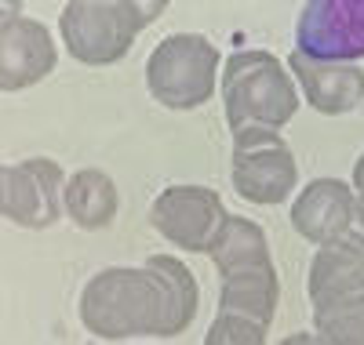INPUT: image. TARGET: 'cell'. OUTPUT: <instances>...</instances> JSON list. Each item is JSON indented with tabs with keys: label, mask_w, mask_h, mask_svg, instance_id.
I'll list each match as a JSON object with an SVG mask.
<instances>
[{
	"label": "cell",
	"mask_w": 364,
	"mask_h": 345,
	"mask_svg": "<svg viewBox=\"0 0 364 345\" xmlns=\"http://www.w3.org/2000/svg\"><path fill=\"white\" fill-rule=\"evenodd\" d=\"M200 305L197 276L171 255H149L142 265H109L80 291V324L106 341L124 338H175Z\"/></svg>",
	"instance_id": "1"
},
{
	"label": "cell",
	"mask_w": 364,
	"mask_h": 345,
	"mask_svg": "<svg viewBox=\"0 0 364 345\" xmlns=\"http://www.w3.org/2000/svg\"><path fill=\"white\" fill-rule=\"evenodd\" d=\"M211 262L219 273V312L215 317L252 320L269 331L281 302V276L269 255V240L259 222L245 214H230L219 243L211 247Z\"/></svg>",
	"instance_id": "2"
},
{
	"label": "cell",
	"mask_w": 364,
	"mask_h": 345,
	"mask_svg": "<svg viewBox=\"0 0 364 345\" xmlns=\"http://www.w3.org/2000/svg\"><path fill=\"white\" fill-rule=\"evenodd\" d=\"M223 109L233 142H248L266 131H281L299 113V87L291 70L281 66L277 55L248 48L223 62Z\"/></svg>",
	"instance_id": "3"
},
{
	"label": "cell",
	"mask_w": 364,
	"mask_h": 345,
	"mask_svg": "<svg viewBox=\"0 0 364 345\" xmlns=\"http://www.w3.org/2000/svg\"><path fill=\"white\" fill-rule=\"evenodd\" d=\"M314 331L324 345H364V247L353 236L321 243L306 273Z\"/></svg>",
	"instance_id": "4"
},
{
	"label": "cell",
	"mask_w": 364,
	"mask_h": 345,
	"mask_svg": "<svg viewBox=\"0 0 364 345\" xmlns=\"http://www.w3.org/2000/svg\"><path fill=\"white\" fill-rule=\"evenodd\" d=\"M164 11L168 0H70L58 15V33L80 66H113Z\"/></svg>",
	"instance_id": "5"
},
{
	"label": "cell",
	"mask_w": 364,
	"mask_h": 345,
	"mask_svg": "<svg viewBox=\"0 0 364 345\" xmlns=\"http://www.w3.org/2000/svg\"><path fill=\"white\" fill-rule=\"evenodd\" d=\"M219 48L204 33H171L146 58V87L164 109H200L215 99Z\"/></svg>",
	"instance_id": "6"
},
{
	"label": "cell",
	"mask_w": 364,
	"mask_h": 345,
	"mask_svg": "<svg viewBox=\"0 0 364 345\" xmlns=\"http://www.w3.org/2000/svg\"><path fill=\"white\" fill-rule=\"evenodd\" d=\"M66 171L51 156L0 168V214L22 229H48L66 211Z\"/></svg>",
	"instance_id": "7"
},
{
	"label": "cell",
	"mask_w": 364,
	"mask_h": 345,
	"mask_svg": "<svg viewBox=\"0 0 364 345\" xmlns=\"http://www.w3.org/2000/svg\"><path fill=\"white\" fill-rule=\"evenodd\" d=\"M226 218L223 197L208 185H168L149 204V226L190 255H211Z\"/></svg>",
	"instance_id": "8"
},
{
	"label": "cell",
	"mask_w": 364,
	"mask_h": 345,
	"mask_svg": "<svg viewBox=\"0 0 364 345\" xmlns=\"http://www.w3.org/2000/svg\"><path fill=\"white\" fill-rule=\"evenodd\" d=\"M230 182L240 200L248 204H284L299 182L295 156L281 131H266L248 142H233V160H230Z\"/></svg>",
	"instance_id": "9"
},
{
	"label": "cell",
	"mask_w": 364,
	"mask_h": 345,
	"mask_svg": "<svg viewBox=\"0 0 364 345\" xmlns=\"http://www.w3.org/2000/svg\"><path fill=\"white\" fill-rule=\"evenodd\" d=\"M295 51L314 62L364 58V0H306L295 22Z\"/></svg>",
	"instance_id": "10"
},
{
	"label": "cell",
	"mask_w": 364,
	"mask_h": 345,
	"mask_svg": "<svg viewBox=\"0 0 364 345\" xmlns=\"http://www.w3.org/2000/svg\"><path fill=\"white\" fill-rule=\"evenodd\" d=\"M353 185H346L343 178H314L291 204L295 233L317 247L353 236Z\"/></svg>",
	"instance_id": "11"
},
{
	"label": "cell",
	"mask_w": 364,
	"mask_h": 345,
	"mask_svg": "<svg viewBox=\"0 0 364 345\" xmlns=\"http://www.w3.org/2000/svg\"><path fill=\"white\" fill-rule=\"evenodd\" d=\"M58 62L55 40L37 18H15L0 26V91H26L44 80Z\"/></svg>",
	"instance_id": "12"
},
{
	"label": "cell",
	"mask_w": 364,
	"mask_h": 345,
	"mask_svg": "<svg viewBox=\"0 0 364 345\" xmlns=\"http://www.w3.org/2000/svg\"><path fill=\"white\" fill-rule=\"evenodd\" d=\"M288 70L299 80L306 102L324 116L353 113L364 102V70L357 62H314L302 51H291Z\"/></svg>",
	"instance_id": "13"
},
{
	"label": "cell",
	"mask_w": 364,
	"mask_h": 345,
	"mask_svg": "<svg viewBox=\"0 0 364 345\" xmlns=\"http://www.w3.org/2000/svg\"><path fill=\"white\" fill-rule=\"evenodd\" d=\"M117 207H120V193H117L113 178L102 168H84L70 178V185H66V214L73 218V226H80L87 233L106 229V226H113Z\"/></svg>",
	"instance_id": "14"
},
{
	"label": "cell",
	"mask_w": 364,
	"mask_h": 345,
	"mask_svg": "<svg viewBox=\"0 0 364 345\" xmlns=\"http://www.w3.org/2000/svg\"><path fill=\"white\" fill-rule=\"evenodd\" d=\"M266 338H269L266 327L252 320H237V317H215L204 334L208 345H262Z\"/></svg>",
	"instance_id": "15"
},
{
	"label": "cell",
	"mask_w": 364,
	"mask_h": 345,
	"mask_svg": "<svg viewBox=\"0 0 364 345\" xmlns=\"http://www.w3.org/2000/svg\"><path fill=\"white\" fill-rule=\"evenodd\" d=\"M353 211H357V233H353V240L364 247V153L357 156V164H353Z\"/></svg>",
	"instance_id": "16"
},
{
	"label": "cell",
	"mask_w": 364,
	"mask_h": 345,
	"mask_svg": "<svg viewBox=\"0 0 364 345\" xmlns=\"http://www.w3.org/2000/svg\"><path fill=\"white\" fill-rule=\"evenodd\" d=\"M18 11H22V0H0V26H4V22H15V18H22Z\"/></svg>",
	"instance_id": "17"
}]
</instances>
